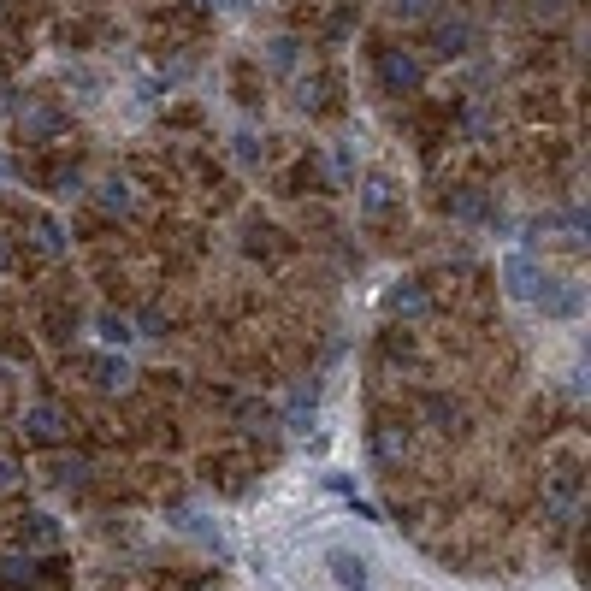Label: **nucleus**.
<instances>
[{
    "instance_id": "9b49d317",
    "label": "nucleus",
    "mask_w": 591,
    "mask_h": 591,
    "mask_svg": "<svg viewBox=\"0 0 591 591\" xmlns=\"http://www.w3.org/2000/svg\"><path fill=\"white\" fill-rule=\"evenodd\" d=\"M450 213H461V219H479V213H485V196H479V190H456V196H450Z\"/></svg>"
},
{
    "instance_id": "4468645a",
    "label": "nucleus",
    "mask_w": 591,
    "mask_h": 591,
    "mask_svg": "<svg viewBox=\"0 0 591 591\" xmlns=\"http://www.w3.org/2000/svg\"><path fill=\"white\" fill-rule=\"evenodd\" d=\"M438 0H396V18H432Z\"/></svg>"
},
{
    "instance_id": "dca6fc26",
    "label": "nucleus",
    "mask_w": 591,
    "mask_h": 591,
    "mask_svg": "<svg viewBox=\"0 0 591 591\" xmlns=\"http://www.w3.org/2000/svg\"><path fill=\"white\" fill-rule=\"evenodd\" d=\"M6 485H12V467H0V491H6Z\"/></svg>"
},
{
    "instance_id": "f03ea898",
    "label": "nucleus",
    "mask_w": 591,
    "mask_h": 591,
    "mask_svg": "<svg viewBox=\"0 0 591 591\" xmlns=\"http://www.w3.org/2000/svg\"><path fill=\"white\" fill-rule=\"evenodd\" d=\"M503 284H509V296H515V302H538L544 272H538L532 255H509V261H503Z\"/></svg>"
},
{
    "instance_id": "0eeeda50",
    "label": "nucleus",
    "mask_w": 591,
    "mask_h": 591,
    "mask_svg": "<svg viewBox=\"0 0 591 591\" xmlns=\"http://www.w3.org/2000/svg\"><path fill=\"white\" fill-rule=\"evenodd\" d=\"M467 42H473V24L456 18V24H438V54L450 60V54H467Z\"/></svg>"
},
{
    "instance_id": "1a4fd4ad",
    "label": "nucleus",
    "mask_w": 591,
    "mask_h": 591,
    "mask_svg": "<svg viewBox=\"0 0 591 591\" xmlns=\"http://www.w3.org/2000/svg\"><path fill=\"white\" fill-rule=\"evenodd\" d=\"M131 184H119V178H107V184H101V207H107V213H131Z\"/></svg>"
},
{
    "instance_id": "7ed1b4c3",
    "label": "nucleus",
    "mask_w": 591,
    "mask_h": 591,
    "mask_svg": "<svg viewBox=\"0 0 591 591\" xmlns=\"http://www.w3.org/2000/svg\"><path fill=\"white\" fill-rule=\"evenodd\" d=\"M24 432H30V444H60V438H66V414H60L54 402H36V408L24 414Z\"/></svg>"
},
{
    "instance_id": "f257e3e1",
    "label": "nucleus",
    "mask_w": 591,
    "mask_h": 591,
    "mask_svg": "<svg viewBox=\"0 0 591 591\" xmlns=\"http://www.w3.org/2000/svg\"><path fill=\"white\" fill-rule=\"evenodd\" d=\"M379 83H385L391 95H414V89L426 83V71H420V60H414V54L385 48V54H379Z\"/></svg>"
},
{
    "instance_id": "ddd939ff",
    "label": "nucleus",
    "mask_w": 591,
    "mask_h": 591,
    "mask_svg": "<svg viewBox=\"0 0 591 591\" xmlns=\"http://www.w3.org/2000/svg\"><path fill=\"white\" fill-rule=\"evenodd\" d=\"M36 243H42V255H60V225L54 219H36Z\"/></svg>"
},
{
    "instance_id": "9d476101",
    "label": "nucleus",
    "mask_w": 591,
    "mask_h": 591,
    "mask_svg": "<svg viewBox=\"0 0 591 591\" xmlns=\"http://www.w3.org/2000/svg\"><path fill=\"white\" fill-rule=\"evenodd\" d=\"M284 420H290V426L302 432V426L314 420V391H296V396H290V414H284Z\"/></svg>"
},
{
    "instance_id": "20e7f679",
    "label": "nucleus",
    "mask_w": 591,
    "mask_h": 591,
    "mask_svg": "<svg viewBox=\"0 0 591 591\" xmlns=\"http://www.w3.org/2000/svg\"><path fill=\"white\" fill-rule=\"evenodd\" d=\"M326 568H331V580H337L343 591H373V580H367V562H361L355 550H331Z\"/></svg>"
},
{
    "instance_id": "f3484780",
    "label": "nucleus",
    "mask_w": 591,
    "mask_h": 591,
    "mask_svg": "<svg viewBox=\"0 0 591 591\" xmlns=\"http://www.w3.org/2000/svg\"><path fill=\"white\" fill-rule=\"evenodd\" d=\"M0 184H6V160H0Z\"/></svg>"
},
{
    "instance_id": "f8f14e48",
    "label": "nucleus",
    "mask_w": 591,
    "mask_h": 591,
    "mask_svg": "<svg viewBox=\"0 0 591 591\" xmlns=\"http://www.w3.org/2000/svg\"><path fill=\"white\" fill-rule=\"evenodd\" d=\"M101 337H107V343H131L136 331H131V320H125V314H101Z\"/></svg>"
},
{
    "instance_id": "6e6552de",
    "label": "nucleus",
    "mask_w": 591,
    "mask_h": 591,
    "mask_svg": "<svg viewBox=\"0 0 591 591\" xmlns=\"http://www.w3.org/2000/svg\"><path fill=\"white\" fill-rule=\"evenodd\" d=\"M385 308H391V314H426V290L402 284V290H391V296H385Z\"/></svg>"
},
{
    "instance_id": "423d86ee",
    "label": "nucleus",
    "mask_w": 591,
    "mask_h": 591,
    "mask_svg": "<svg viewBox=\"0 0 591 591\" xmlns=\"http://www.w3.org/2000/svg\"><path fill=\"white\" fill-rule=\"evenodd\" d=\"M89 373H95L101 391H125V385H131V361H119V355H95Z\"/></svg>"
},
{
    "instance_id": "39448f33",
    "label": "nucleus",
    "mask_w": 591,
    "mask_h": 591,
    "mask_svg": "<svg viewBox=\"0 0 591 591\" xmlns=\"http://www.w3.org/2000/svg\"><path fill=\"white\" fill-rule=\"evenodd\" d=\"M391 207H396V184L385 172H373V178L361 184V219H385Z\"/></svg>"
},
{
    "instance_id": "2eb2a0df",
    "label": "nucleus",
    "mask_w": 591,
    "mask_h": 591,
    "mask_svg": "<svg viewBox=\"0 0 591 591\" xmlns=\"http://www.w3.org/2000/svg\"><path fill=\"white\" fill-rule=\"evenodd\" d=\"M272 66H278V71L296 66V42H290V36H278V42H272Z\"/></svg>"
}]
</instances>
